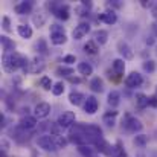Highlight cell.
<instances>
[{"instance_id":"6da1fadb","label":"cell","mask_w":157,"mask_h":157,"mask_svg":"<svg viewBox=\"0 0 157 157\" xmlns=\"http://www.w3.org/2000/svg\"><path fill=\"white\" fill-rule=\"evenodd\" d=\"M28 64H29V59L18 52L5 53L2 58V66L6 73H14L18 69H23V72H25L28 69Z\"/></svg>"},{"instance_id":"7a4b0ae2","label":"cell","mask_w":157,"mask_h":157,"mask_svg":"<svg viewBox=\"0 0 157 157\" xmlns=\"http://www.w3.org/2000/svg\"><path fill=\"white\" fill-rule=\"evenodd\" d=\"M49 9H51V12L58 20L66 21L70 17V8H69V5H63V3H55V2H52L49 5Z\"/></svg>"},{"instance_id":"3957f363","label":"cell","mask_w":157,"mask_h":157,"mask_svg":"<svg viewBox=\"0 0 157 157\" xmlns=\"http://www.w3.org/2000/svg\"><path fill=\"white\" fill-rule=\"evenodd\" d=\"M46 69V61H44V58L43 56H35V58H32V59H29V64H28V69H26V72L25 73H31V75H38V73H41L43 70Z\"/></svg>"},{"instance_id":"277c9868","label":"cell","mask_w":157,"mask_h":157,"mask_svg":"<svg viewBox=\"0 0 157 157\" xmlns=\"http://www.w3.org/2000/svg\"><path fill=\"white\" fill-rule=\"evenodd\" d=\"M122 127H124L128 133H133V134L142 131V128H144L142 122H140L137 117H134V116H127L125 121H122Z\"/></svg>"},{"instance_id":"5b68a950","label":"cell","mask_w":157,"mask_h":157,"mask_svg":"<svg viewBox=\"0 0 157 157\" xmlns=\"http://www.w3.org/2000/svg\"><path fill=\"white\" fill-rule=\"evenodd\" d=\"M75 121H76V116L73 111H63L58 119H56V124L61 127V128H70L75 125Z\"/></svg>"},{"instance_id":"8992f818","label":"cell","mask_w":157,"mask_h":157,"mask_svg":"<svg viewBox=\"0 0 157 157\" xmlns=\"http://www.w3.org/2000/svg\"><path fill=\"white\" fill-rule=\"evenodd\" d=\"M37 145L41 150H44V151H56L53 137L51 134H41V136H38L37 137Z\"/></svg>"},{"instance_id":"52a82bcc","label":"cell","mask_w":157,"mask_h":157,"mask_svg":"<svg viewBox=\"0 0 157 157\" xmlns=\"http://www.w3.org/2000/svg\"><path fill=\"white\" fill-rule=\"evenodd\" d=\"M142 82H144V76H142L139 72H136V70L130 72V73L127 75V78H125V86H127L128 89L140 87V86H142Z\"/></svg>"},{"instance_id":"ba28073f","label":"cell","mask_w":157,"mask_h":157,"mask_svg":"<svg viewBox=\"0 0 157 157\" xmlns=\"http://www.w3.org/2000/svg\"><path fill=\"white\" fill-rule=\"evenodd\" d=\"M89 32H90V23H89V21H79V23L75 26V29H73V32H72V37H73L75 40H81V38H84Z\"/></svg>"},{"instance_id":"9c48e42d","label":"cell","mask_w":157,"mask_h":157,"mask_svg":"<svg viewBox=\"0 0 157 157\" xmlns=\"http://www.w3.org/2000/svg\"><path fill=\"white\" fill-rule=\"evenodd\" d=\"M51 114V104L49 102H38L34 107V116L37 119H46Z\"/></svg>"},{"instance_id":"30bf717a","label":"cell","mask_w":157,"mask_h":157,"mask_svg":"<svg viewBox=\"0 0 157 157\" xmlns=\"http://www.w3.org/2000/svg\"><path fill=\"white\" fill-rule=\"evenodd\" d=\"M48 17H49L48 11H46L44 8H40V9H37V11H35V14L32 15V23H34L37 28H41V26H44V25H46Z\"/></svg>"},{"instance_id":"8fae6325","label":"cell","mask_w":157,"mask_h":157,"mask_svg":"<svg viewBox=\"0 0 157 157\" xmlns=\"http://www.w3.org/2000/svg\"><path fill=\"white\" fill-rule=\"evenodd\" d=\"M117 52L121 53L122 59H133L134 58V52H133L131 46L127 41H119L117 43Z\"/></svg>"},{"instance_id":"7c38bea8","label":"cell","mask_w":157,"mask_h":157,"mask_svg":"<svg viewBox=\"0 0 157 157\" xmlns=\"http://www.w3.org/2000/svg\"><path fill=\"white\" fill-rule=\"evenodd\" d=\"M98 108H99V102H98V99L93 95L86 98V101H84V111L87 114H95L98 111Z\"/></svg>"},{"instance_id":"4fadbf2b","label":"cell","mask_w":157,"mask_h":157,"mask_svg":"<svg viewBox=\"0 0 157 157\" xmlns=\"http://www.w3.org/2000/svg\"><path fill=\"white\" fill-rule=\"evenodd\" d=\"M18 127L23 128V130H28V131H29V130H34V128L37 127V117H35V116L26 114V116H23V117L20 119Z\"/></svg>"},{"instance_id":"5bb4252c","label":"cell","mask_w":157,"mask_h":157,"mask_svg":"<svg viewBox=\"0 0 157 157\" xmlns=\"http://www.w3.org/2000/svg\"><path fill=\"white\" fill-rule=\"evenodd\" d=\"M32 8H34V3L32 2H20L14 6V11L18 14V15H26V14H31L32 12Z\"/></svg>"},{"instance_id":"9a60e30c","label":"cell","mask_w":157,"mask_h":157,"mask_svg":"<svg viewBox=\"0 0 157 157\" xmlns=\"http://www.w3.org/2000/svg\"><path fill=\"white\" fill-rule=\"evenodd\" d=\"M124 61L125 59H122V58H114L113 63H111V70L116 75V78H121L125 72V63Z\"/></svg>"},{"instance_id":"2e32d148","label":"cell","mask_w":157,"mask_h":157,"mask_svg":"<svg viewBox=\"0 0 157 157\" xmlns=\"http://www.w3.org/2000/svg\"><path fill=\"white\" fill-rule=\"evenodd\" d=\"M98 18H99L102 23H107V25H114V23L117 21V14H116L113 9H107V11H104Z\"/></svg>"},{"instance_id":"e0dca14e","label":"cell","mask_w":157,"mask_h":157,"mask_svg":"<svg viewBox=\"0 0 157 157\" xmlns=\"http://www.w3.org/2000/svg\"><path fill=\"white\" fill-rule=\"evenodd\" d=\"M89 87H90V90L93 93H102L104 92V81H102V78H99V76L92 78L90 82H89Z\"/></svg>"},{"instance_id":"ac0fdd59","label":"cell","mask_w":157,"mask_h":157,"mask_svg":"<svg viewBox=\"0 0 157 157\" xmlns=\"http://www.w3.org/2000/svg\"><path fill=\"white\" fill-rule=\"evenodd\" d=\"M107 104L110 105L111 108H116L117 105L121 104V93L117 90L108 92V95H107Z\"/></svg>"},{"instance_id":"d6986e66","label":"cell","mask_w":157,"mask_h":157,"mask_svg":"<svg viewBox=\"0 0 157 157\" xmlns=\"http://www.w3.org/2000/svg\"><path fill=\"white\" fill-rule=\"evenodd\" d=\"M82 101H86V96L81 93V92H76V90H72L70 93H69V102L72 105H75V107H78V105L82 104Z\"/></svg>"},{"instance_id":"ffe728a7","label":"cell","mask_w":157,"mask_h":157,"mask_svg":"<svg viewBox=\"0 0 157 157\" xmlns=\"http://www.w3.org/2000/svg\"><path fill=\"white\" fill-rule=\"evenodd\" d=\"M51 43L55 46H63L67 43V35L66 32H53L51 34Z\"/></svg>"},{"instance_id":"44dd1931","label":"cell","mask_w":157,"mask_h":157,"mask_svg":"<svg viewBox=\"0 0 157 157\" xmlns=\"http://www.w3.org/2000/svg\"><path fill=\"white\" fill-rule=\"evenodd\" d=\"M17 34H18L21 38L29 40V38L32 37L34 31H32V28H31L29 25H18V26H17Z\"/></svg>"},{"instance_id":"7402d4cb","label":"cell","mask_w":157,"mask_h":157,"mask_svg":"<svg viewBox=\"0 0 157 157\" xmlns=\"http://www.w3.org/2000/svg\"><path fill=\"white\" fill-rule=\"evenodd\" d=\"M93 40H95L99 46H102V44H105V43L108 41V32H107L105 29L95 31V32H93Z\"/></svg>"},{"instance_id":"603a6c76","label":"cell","mask_w":157,"mask_h":157,"mask_svg":"<svg viewBox=\"0 0 157 157\" xmlns=\"http://www.w3.org/2000/svg\"><path fill=\"white\" fill-rule=\"evenodd\" d=\"M0 43H2V46H3V51L5 53H9V52H15L14 49H15V43L9 38V37H6V35H2L0 37Z\"/></svg>"},{"instance_id":"cb8c5ba5","label":"cell","mask_w":157,"mask_h":157,"mask_svg":"<svg viewBox=\"0 0 157 157\" xmlns=\"http://www.w3.org/2000/svg\"><path fill=\"white\" fill-rule=\"evenodd\" d=\"M84 52L89 53V55H96V53L99 52V44L95 41V40H89L86 44H84Z\"/></svg>"},{"instance_id":"d4e9b609","label":"cell","mask_w":157,"mask_h":157,"mask_svg":"<svg viewBox=\"0 0 157 157\" xmlns=\"http://www.w3.org/2000/svg\"><path fill=\"white\" fill-rule=\"evenodd\" d=\"M76 69H78V72H79L81 75H84V76H89V75L93 73V66H92L90 63H87V61H81Z\"/></svg>"},{"instance_id":"484cf974","label":"cell","mask_w":157,"mask_h":157,"mask_svg":"<svg viewBox=\"0 0 157 157\" xmlns=\"http://www.w3.org/2000/svg\"><path fill=\"white\" fill-rule=\"evenodd\" d=\"M117 111L116 110H110V111H107L104 114V117H102V121H104V124H107L108 127H114V124H116V117H117Z\"/></svg>"},{"instance_id":"4316f807","label":"cell","mask_w":157,"mask_h":157,"mask_svg":"<svg viewBox=\"0 0 157 157\" xmlns=\"http://www.w3.org/2000/svg\"><path fill=\"white\" fill-rule=\"evenodd\" d=\"M28 130H23V128H20V127H17L15 130H14V139L17 140V142H25V140H28Z\"/></svg>"},{"instance_id":"83f0119b","label":"cell","mask_w":157,"mask_h":157,"mask_svg":"<svg viewBox=\"0 0 157 157\" xmlns=\"http://www.w3.org/2000/svg\"><path fill=\"white\" fill-rule=\"evenodd\" d=\"M51 136H52V134H51ZM52 137H53V142H55L56 150H63V148H66L67 144H69V139H66L64 136H52Z\"/></svg>"},{"instance_id":"f1b7e54d","label":"cell","mask_w":157,"mask_h":157,"mask_svg":"<svg viewBox=\"0 0 157 157\" xmlns=\"http://www.w3.org/2000/svg\"><path fill=\"white\" fill-rule=\"evenodd\" d=\"M136 104L139 108H145L150 105V98L144 93H139V95H136Z\"/></svg>"},{"instance_id":"f546056e","label":"cell","mask_w":157,"mask_h":157,"mask_svg":"<svg viewBox=\"0 0 157 157\" xmlns=\"http://www.w3.org/2000/svg\"><path fill=\"white\" fill-rule=\"evenodd\" d=\"M78 153L81 154L82 157H95V150L93 148H90L89 145L87 147H78Z\"/></svg>"},{"instance_id":"4dcf8cb0","label":"cell","mask_w":157,"mask_h":157,"mask_svg":"<svg viewBox=\"0 0 157 157\" xmlns=\"http://www.w3.org/2000/svg\"><path fill=\"white\" fill-rule=\"evenodd\" d=\"M37 52L40 53V55H48V43H46V40L44 38H40L38 40V43H37Z\"/></svg>"},{"instance_id":"1f68e13d","label":"cell","mask_w":157,"mask_h":157,"mask_svg":"<svg viewBox=\"0 0 157 157\" xmlns=\"http://www.w3.org/2000/svg\"><path fill=\"white\" fill-rule=\"evenodd\" d=\"M64 90H66V86H64V82L63 81H58V82H55L52 87V93L55 96H59V95H63L64 93Z\"/></svg>"},{"instance_id":"d6a6232c","label":"cell","mask_w":157,"mask_h":157,"mask_svg":"<svg viewBox=\"0 0 157 157\" xmlns=\"http://www.w3.org/2000/svg\"><path fill=\"white\" fill-rule=\"evenodd\" d=\"M56 73L59 75V76H73V69L72 67H66V66H59L58 69H56Z\"/></svg>"},{"instance_id":"836d02e7","label":"cell","mask_w":157,"mask_h":157,"mask_svg":"<svg viewBox=\"0 0 157 157\" xmlns=\"http://www.w3.org/2000/svg\"><path fill=\"white\" fill-rule=\"evenodd\" d=\"M133 142H134L136 147H145L148 144V136L147 134H136V137H134Z\"/></svg>"},{"instance_id":"e575fe53","label":"cell","mask_w":157,"mask_h":157,"mask_svg":"<svg viewBox=\"0 0 157 157\" xmlns=\"http://www.w3.org/2000/svg\"><path fill=\"white\" fill-rule=\"evenodd\" d=\"M40 86L46 90V92H52V81H51V78L49 76H41V79H40Z\"/></svg>"},{"instance_id":"d590c367","label":"cell","mask_w":157,"mask_h":157,"mask_svg":"<svg viewBox=\"0 0 157 157\" xmlns=\"http://www.w3.org/2000/svg\"><path fill=\"white\" fill-rule=\"evenodd\" d=\"M142 67H144V70H145V72L153 73V72L156 70V63H154L153 59H145V61H144V64H142Z\"/></svg>"},{"instance_id":"8d00e7d4","label":"cell","mask_w":157,"mask_h":157,"mask_svg":"<svg viewBox=\"0 0 157 157\" xmlns=\"http://www.w3.org/2000/svg\"><path fill=\"white\" fill-rule=\"evenodd\" d=\"M113 154L116 157H127V153H125V150L122 148V144H121V142H117V144L113 147Z\"/></svg>"},{"instance_id":"74e56055","label":"cell","mask_w":157,"mask_h":157,"mask_svg":"<svg viewBox=\"0 0 157 157\" xmlns=\"http://www.w3.org/2000/svg\"><path fill=\"white\" fill-rule=\"evenodd\" d=\"M2 26H3V29H5L6 32L11 31V18H9L8 15H5V17L2 18Z\"/></svg>"},{"instance_id":"f35d334b","label":"cell","mask_w":157,"mask_h":157,"mask_svg":"<svg viewBox=\"0 0 157 157\" xmlns=\"http://www.w3.org/2000/svg\"><path fill=\"white\" fill-rule=\"evenodd\" d=\"M0 147H2L3 154H5V153H8V150H9V140H8L6 137H2V140H0Z\"/></svg>"},{"instance_id":"ab89813d","label":"cell","mask_w":157,"mask_h":157,"mask_svg":"<svg viewBox=\"0 0 157 157\" xmlns=\"http://www.w3.org/2000/svg\"><path fill=\"white\" fill-rule=\"evenodd\" d=\"M53 32H66V31H64V28L61 25L53 23V25H51V34H53Z\"/></svg>"},{"instance_id":"60d3db41","label":"cell","mask_w":157,"mask_h":157,"mask_svg":"<svg viewBox=\"0 0 157 157\" xmlns=\"http://www.w3.org/2000/svg\"><path fill=\"white\" fill-rule=\"evenodd\" d=\"M63 61L67 63V64H73V63L76 61V56H75V55H66V56L63 58Z\"/></svg>"},{"instance_id":"b9f144b4","label":"cell","mask_w":157,"mask_h":157,"mask_svg":"<svg viewBox=\"0 0 157 157\" xmlns=\"http://www.w3.org/2000/svg\"><path fill=\"white\" fill-rule=\"evenodd\" d=\"M150 105L151 107H157V96H151L150 98Z\"/></svg>"},{"instance_id":"7bdbcfd3","label":"cell","mask_w":157,"mask_h":157,"mask_svg":"<svg viewBox=\"0 0 157 157\" xmlns=\"http://www.w3.org/2000/svg\"><path fill=\"white\" fill-rule=\"evenodd\" d=\"M69 81H70V82H75V84H79V82H81V79L76 78V76H69Z\"/></svg>"},{"instance_id":"ee69618b","label":"cell","mask_w":157,"mask_h":157,"mask_svg":"<svg viewBox=\"0 0 157 157\" xmlns=\"http://www.w3.org/2000/svg\"><path fill=\"white\" fill-rule=\"evenodd\" d=\"M95 157H99V156H95Z\"/></svg>"}]
</instances>
